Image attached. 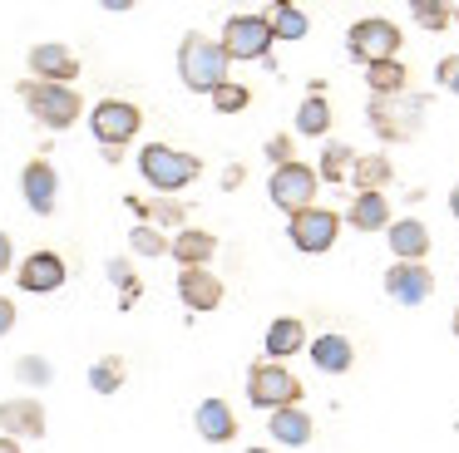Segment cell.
Here are the masks:
<instances>
[{"label": "cell", "mask_w": 459, "mask_h": 453, "mask_svg": "<svg viewBox=\"0 0 459 453\" xmlns=\"http://www.w3.org/2000/svg\"><path fill=\"white\" fill-rule=\"evenodd\" d=\"M228 64H232V55L222 49V39H208L198 30H188L178 39V79L193 94H208V98L218 94L228 84Z\"/></svg>", "instance_id": "obj_1"}, {"label": "cell", "mask_w": 459, "mask_h": 453, "mask_svg": "<svg viewBox=\"0 0 459 453\" xmlns=\"http://www.w3.org/2000/svg\"><path fill=\"white\" fill-rule=\"evenodd\" d=\"M139 173H143V183H149L159 197H173V192H183L188 183H198L203 158L183 153V148H169V143H149L139 153Z\"/></svg>", "instance_id": "obj_2"}, {"label": "cell", "mask_w": 459, "mask_h": 453, "mask_svg": "<svg viewBox=\"0 0 459 453\" xmlns=\"http://www.w3.org/2000/svg\"><path fill=\"white\" fill-rule=\"evenodd\" d=\"M425 94H395V98H370L366 118L370 128H376L380 143H410V138L420 133V124H425Z\"/></svg>", "instance_id": "obj_3"}, {"label": "cell", "mask_w": 459, "mask_h": 453, "mask_svg": "<svg viewBox=\"0 0 459 453\" xmlns=\"http://www.w3.org/2000/svg\"><path fill=\"white\" fill-rule=\"evenodd\" d=\"M15 94L25 98V108H30V118L40 128H70L80 124V94H74L70 84H40V79H21L15 84Z\"/></svg>", "instance_id": "obj_4"}, {"label": "cell", "mask_w": 459, "mask_h": 453, "mask_svg": "<svg viewBox=\"0 0 459 453\" xmlns=\"http://www.w3.org/2000/svg\"><path fill=\"white\" fill-rule=\"evenodd\" d=\"M247 399L257 404V409L277 414V409H297L301 399V380L291 370H281L277 360H257L247 370Z\"/></svg>", "instance_id": "obj_5"}, {"label": "cell", "mask_w": 459, "mask_h": 453, "mask_svg": "<svg viewBox=\"0 0 459 453\" xmlns=\"http://www.w3.org/2000/svg\"><path fill=\"white\" fill-rule=\"evenodd\" d=\"M139 124H143V114L129 98H100V104L90 108V133L104 143V153H119V148L139 133Z\"/></svg>", "instance_id": "obj_6"}, {"label": "cell", "mask_w": 459, "mask_h": 453, "mask_svg": "<svg viewBox=\"0 0 459 453\" xmlns=\"http://www.w3.org/2000/svg\"><path fill=\"white\" fill-rule=\"evenodd\" d=\"M272 39H277L272 15H257V10L232 15L228 25H222V49H228L232 59H267L272 55Z\"/></svg>", "instance_id": "obj_7"}, {"label": "cell", "mask_w": 459, "mask_h": 453, "mask_svg": "<svg viewBox=\"0 0 459 453\" xmlns=\"http://www.w3.org/2000/svg\"><path fill=\"white\" fill-rule=\"evenodd\" d=\"M346 49L351 59H360V64H380V59H395L400 55V25H390V20L370 15V20H356V25L346 30Z\"/></svg>", "instance_id": "obj_8"}, {"label": "cell", "mask_w": 459, "mask_h": 453, "mask_svg": "<svg viewBox=\"0 0 459 453\" xmlns=\"http://www.w3.org/2000/svg\"><path fill=\"white\" fill-rule=\"evenodd\" d=\"M316 187H321V173L307 163H291V167H277L267 183V197L281 207L287 217L307 212V207H316Z\"/></svg>", "instance_id": "obj_9"}, {"label": "cell", "mask_w": 459, "mask_h": 453, "mask_svg": "<svg viewBox=\"0 0 459 453\" xmlns=\"http://www.w3.org/2000/svg\"><path fill=\"white\" fill-rule=\"evenodd\" d=\"M336 232H341V217L331 212V207H307V212H297L287 222L291 246H297V252H307V256L331 252V246H336Z\"/></svg>", "instance_id": "obj_10"}, {"label": "cell", "mask_w": 459, "mask_h": 453, "mask_svg": "<svg viewBox=\"0 0 459 453\" xmlns=\"http://www.w3.org/2000/svg\"><path fill=\"white\" fill-rule=\"evenodd\" d=\"M25 64H30V79H40V84H74V79H80V69H84L80 55H74L70 45H55V39L30 45Z\"/></svg>", "instance_id": "obj_11"}, {"label": "cell", "mask_w": 459, "mask_h": 453, "mask_svg": "<svg viewBox=\"0 0 459 453\" xmlns=\"http://www.w3.org/2000/svg\"><path fill=\"white\" fill-rule=\"evenodd\" d=\"M21 197L35 217H50L55 202H60V173H55L50 158H30L21 173Z\"/></svg>", "instance_id": "obj_12"}, {"label": "cell", "mask_w": 459, "mask_h": 453, "mask_svg": "<svg viewBox=\"0 0 459 453\" xmlns=\"http://www.w3.org/2000/svg\"><path fill=\"white\" fill-rule=\"evenodd\" d=\"M429 291H435V271L425 261H395L385 271V295L400 305H425Z\"/></svg>", "instance_id": "obj_13"}, {"label": "cell", "mask_w": 459, "mask_h": 453, "mask_svg": "<svg viewBox=\"0 0 459 453\" xmlns=\"http://www.w3.org/2000/svg\"><path fill=\"white\" fill-rule=\"evenodd\" d=\"M65 256L60 252H30L21 266H15V281H21V291L30 295H45V291H60L65 286Z\"/></svg>", "instance_id": "obj_14"}, {"label": "cell", "mask_w": 459, "mask_h": 453, "mask_svg": "<svg viewBox=\"0 0 459 453\" xmlns=\"http://www.w3.org/2000/svg\"><path fill=\"white\" fill-rule=\"evenodd\" d=\"M0 433L5 439H45V409L40 399H0Z\"/></svg>", "instance_id": "obj_15"}, {"label": "cell", "mask_w": 459, "mask_h": 453, "mask_svg": "<svg viewBox=\"0 0 459 453\" xmlns=\"http://www.w3.org/2000/svg\"><path fill=\"white\" fill-rule=\"evenodd\" d=\"M212 256H218V236L203 232V226H183V232L173 236V261H178L183 271H208Z\"/></svg>", "instance_id": "obj_16"}, {"label": "cell", "mask_w": 459, "mask_h": 453, "mask_svg": "<svg viewBox=\"0 0 459 453\" xmlns=\"http://www.w3.org/2000/svg\"><path fill=\"white\" fill-rule=\"evenodd\" d=\"M307 355H311V364H316L321 374H346L351 364H356V345L346 340V335H316V340L307 345Z\"/></svg>", "instance_id": "obj_17"}, {"label": "cell", "mask_w": 459, "mask_h": 453, "mask_svg": "<svg viewBox=\"0 0 459 453\" xmlns=\"http://www.w3.org/2000/svg\"><path fill=\"white\" fill-rule=\"evenodd\" d=\"M193 429H198L203 443H232L238 439V419H232V409L222 399H203L198 414H193Z\"/></svg>", "instance_id": "obj_18"}, {"label": "cell", "mask_w": 459, "mask_h": 453, "mask_svg": "<svg viewBox=\"0 0 459 453\" xmlns=\"http://www.w3.org/2000/svg\"><path fill=\"white\" fill-rule=\"evenodd\" d=\"M267 433H272V443H281V449H301V443H311V433H316V419H311L307 409H277L267 419Z\"/></svg>", "instance_id": "obj_19"}, {"label": "cell", "mask_w": 459, "mask_h": 453, "mask_svg": "<svg viewBox=\"0 0 459 453\" xmlns=\"http://www.w3.org/2000/svg\"><path fill=\"white\" fill-rule=\"evenodd\" d=\"M178 301L188 305V311H218L222 281L212 271H178Z\"/></svg>", "instance_id": "obj_20"}, {"label": "cell", "mask_w": 459, "mask_h": 453, "mask_svg": "<svg viewBox=\"0 0 459 453\" xmlns=\"http://www.w3.org/2000/svg\"><path fill=\"white\" fill-rule=\"evenodd\" d=\"M390 252H395V261H425L429 252V232L425 222H415V217H400V222H390Z\"/></svg>", "instance_id": "obj_21"}, {"label": "cell", "mask_w": 459, "mask_h": 453, "mask_svg": "<svg viewBox=\"0 0 459 453\" xmlns=\"http://www.w3.org/2000/svg\"><path fill=\"white\" fill-rule=\"evenodd\" d=\"M346 222L356 226V232H390V202H385V192H356V197H351Z\"/></svg>", "instance_id": "obj_22"}, {"label": "cell", "mask_w": 459, "mask_h": 453, "mask_svg": "<svg viewBox=\"0 0 459 453\" xmlns=\"http://www.w3.org/2000/svg\"><path fill=\"white\" fill-rule=\"evenodd\" d=\"M267 360H287V355L307 350V325L297 321V315H281V321L267 325Z\"/></svg>", "instance_id": "obj_23"}, {"label": "cell", "mask_w": 459, "mask_h": 453, "mask_svg": "<svg viewBox=\"0 0 459 453\" xmlns=\"http://www.w3.org/2000/svg\"><path fill=\"white\" fill-rule=\"evenodd\" d=\"M405 84H410V64H400V59H380V64L366 69L370 98H395V94H405Z\"/></svg>", "instance_id": "obj_24"}, {"label": "cell", "mask_w": 459, "mask_h": 453, "mask_svg": "<svg viewBox=\"0 0 459 453\" xmlns=\"http://www.w3.org/2000/svg\"><path fill=\"white\" fill-rule=\"evenodd\" d=\"M351 183H356V192H380L385 183H395V163L385 153H360L351 167Z\"/></svg>", "instance_id": "obj_25"}, {"label": "cell", "mask_w": 459, "mask_h": 453, "mask_svg": "<svg viewBox=\"0 0 459 453\" xmlns=\"http://www.w3.org/2000/svg\"><path fill=\"white\" fill-rule=\"evenodd\" d=\"M297 133L301 138H326L331 133V104L321 94H307L297 104Z\"/></svg>", "instance_id": "obj_26"}, {"label": "cell", "mask_w": 459, "mask_h": 453, "mask_svg": "<svg viewBox=\"0 0 459 453\" xmlns=\"http://www.w3.org/2000/svg\"><path fill=\"white\" fill-rule=\"evenodd\" d=\"M356 148H351V143H326V148H321V167H316V173H321V183H351V167H356Z\"/></svg>", "instance_id": "obj_27"}, {"label": "cell", "mask_w": 459, "mask_h": 453, "mask_svg": "<svg viewBox=\"0 0 459 453\" xmlns=\"http://www.w3.org/2000/svg\"><path fill=\"white\" fill-rule=\"evenodd\" d=\"M124 374H129V364H124L119 355H104V360L90 364V389L94 394H119L124 389Z\"/></svg>", "instance_id": "obj_28"}, {"label": "cell", "mask_w": 459, "mask_h": 453, "mask_svg": "<svg viewBox=\"0 0 459 453\" xmlns=\"http://www.w3.org/2000/svg\"><path fill=\"white\" fill-rule=\"evenodd\" d=\"M129 252H139V256H173V242L159 232V226L139 222V226H129Z\"/></svg>", "instance_id": "obj_29"}, {"label": "cell", "mask_w": 459, "mask_h": 453, "mask_svg": "<svg viewBox=\"0 0 459 453\" xmlns=\"http://www.w3.org/2000/svg\"><path fill=\"white\" fill-rule=\"evenodd\" d=\"M267 15H272L277 39H307V15H301L297 5H287V0H281V5H272Z\"/></svg>", "instance_id": "obj_30"}, {"label": "cell", "mask_w": 459, "mask_h": 453, "mask_svg": "<svg viewBox=\"0 0 459 453\" xmlns=\"http://www.w3.org/2000/svg\"><path fill=\"white\" fill-rule=\"evenodd\" d=\"M410 20L425 30H445L455 20V5H445V0H410Z\"/></svg>", "instance_id": "obj_31"}, {"label": "cell", "mask_w": 459, "mask_h": 453, "mask_svg": "<svg viewBox=\"0 0 459 453\" xmlns=\"http://www.w3.org/2000/svg\"><path fill=\"white\" fill-rule=\"evenodd\" d=\"M143 217H149V222H159V232H163V226H178V232H183V222H188V207H183L178 197H153V202L143 207Z\"/></svg>", "instance_id": "obj_32"}, {"label": "cell", "mask_w": 459, "mask_h": 453, "mask_svg": "<svg viewBox=\"0 0 459 453\" xmlns=\"http://www.w3.org/2000/svg\"><path fill=\"white\" fill-rule=\"evenodd\" d=\"M15 380L30 384V389H35V384L45 389V384L55 380V364H50V360H40V355H21V360H15Z\"/></svg>", "instance_id": "obj_33"}, {"label": "cell", "mask_w": 459, "mask_h": 453, "mask_svg": "<svg viewBox=\"0 0 459 453\" xmlns=\"http://www.w3.org/2000/svg\"><path fill=\"white\" fill-rule=\"evenodd\" d=\"M247 104H252V89L247 84H232V79L212 94V108H218V114H242Z\"/></svg>", "instance_id": "obj_34"}, {"label": "cell", "mask_w": 459, "mask_h": 453, "mask_svg": "<svg viewBox=\"0 0 459 453\" xmlns=\"http://www.w3.org/2000/svg\"><path fill=\"white\" fill-rule=\"evenodd\" d=\"M262 153H267L272 173H277V167H291V163H297V143H291L287 133H272V138H267V148H262Z\"/></svg>", "instance_id": "obj_35"}, {"label": "cell", "mask_w": 459, "mask_h": 453, "mask_svg": "<svg viewBox=\"0 0 459 453\" xmlns=\"http://www.w3.org/2000/svg\"><path fill=\"white\" fill-rule=\"evenodd\" d=\"M109 281L124 291V305H134V301H139V291H143V286H139V276H134V266H129V261H109Z\"/></svg>", "instance_id": "obj_36"}, {"label": "cell", "mask_w": 459, "mask_h": 453, "mask_svg": "<svg viewBox=\"0 0 459 453\" xmlns=\"http://www.w3.org/2000/svg\"><path fill=\"white\" fill-rule=\"evenodd\" d=\"M435 84L449 89V94H459V55H445V59L435 64Z\"/></svg>", "instance_id": "obj_37"}, {"label": "cell", "mask_w": 459, "mask_h": 453, "mask_svg": "<svg viewBox=\"0 0 459 453\" xmlns=\"http://www.w3.org/2000/svg\"><path fill=\"white\" fill-rule=\"evenodd\" d=\"M242 177H247V173H242V163L222 167V187H228V192H238V187H242Z\"/></svg>", "instance_id": "obj_38"}, {"label": "cell", "mask_w": 459, "mask_h": 453, "mask_svg": "<svg viewBox=\"0 0 459 453\" xmlns=\"http://www.w3.org/2000/svg\"><path fill=\"white\" fill-rule=\"evenodd\" d=\"M11 325H15V301L0 295V335H11Z\"/></svg>", "instance_id": "obj_39"}, {"label": "cell", "mask_w": 459, "mask_h": 453, "mask_svg": "<svg viewBox=\"0 0 459 453\" xmlns=\"http://www.w3.org/2000/svg\"><path fill=\"white\" fill-rule=\"evenodd\" d=\"M11 261H15V252H11V236L0 232V276L11 271Z\"/></svg>", "instance_id": "obj_40"}, {"label": "cell", "mask_w": 459, "mask_h": 453, "mask_svg": "<svg viewBox=\"0 0 459 453\" xmlns=\"http://www.w3.org/2000/svg\"><path fill=\"white\" fill-rule=\"evenodd\" d=\"M449 212H455V222H459V183L449 187Z\"/></svg>", "instance_id": "obj_41"}, {"label": "cell", "mask_w": 459, "mask_h": 453, "mask_svg": "<svg viewBox=\"0 0 459 453\" xmlns=\"http://www.w3.org/2000/svg\"><path fill=\"white\" fill-rule=\"evenodd\" d=\"M0 453H21V443H15V439H5V433H0Z\"/></svg>", "instance_id": "obj_42"}, {"label": "cell", "mask_w": 459, "mask_h": 453, "mask_svg": "<svg viewBox=\"0 0 459 453\" xmlns=\"http://www.w3.org/2000/svg\"><path fill=\"white\" fill-rule=\"evenodd\" d=\"M449 325H455V335H459V311H455V321H449Z\"/></svg>", "instance_id": "obj_43"}, {"label": "cell", "mask_w": 459, "mask_h": 453, "mask_svg": "<svg viewBox=\"0 0 459 453\" xmlns=\"http://www.w3.org/2000/svg\"><path fill=\"white\" fill-rule=\"evenodd\" d=\"M247 453H272V449H247Z\"/></svg>", "instance_id": "obj_44"}, {"label": "cell", "mask_w": 459, "mask_h": 453, "mask_svg": "<svg viewBox=\"0 0 459 453\" xmlns=\"http://www.w3.org/2000/svg\"><path fill=\"white\" fill-rule=\"evenodd\" d=\"M455 20H459V5H455Z\"/></svg>", "instance_id": "obj_45"}]
</instances>
